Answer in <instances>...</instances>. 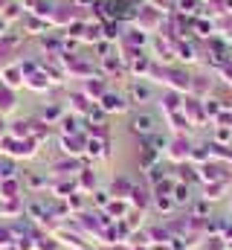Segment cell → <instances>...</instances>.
<instances>
[{
  "label": "cell",
  "mask_w": 232,
  "mask_h": 250,
  "mask_svg": "<svg viewBox=\"0 0 232 250\" xmlns=\"http://www.w3.org/2000/svg\"><path fill=\"white\" fill-rule=\"evenodd\" d=\"M169 154H172V160H186V157H192V143H189V137H174L172 143H169Z\"/></svg>",
  "instance_id": "cell-1"
},
{
  "label": "cell",
  "mask_w": 232,
  "mask_h": 250,
  "mask_svg": "<svg viewBox=\"0 0 232 250\" xmlns=\"http://www.w3.org/2000/svg\"><path fill=\"white\" fill-rule=\"evenodd\" d=\"M131 128H134L136 134H145V137H148V134L157 131V120H154L151 114H136V117L131 120Z\"/></svg>",
  "instance_id": "cell-2"
},
{
  "label": "cell",
  "mask_w": 232,
  "mask_h": 250,
  "mask_svg": "<svg viewBox=\"0 0 232 250\" xmlns=\"http://www.w3.org/2000/svg\"><path fill=\"white\" fill-rule=\"evenodd\" d=\"M99 105H102V111H125L128 108V102L122 96H116V93H105L99 99Z\"/></svg>",
  "instance_id": "cell-3"
},
{
  "label": "cell",
  "mask_w": 232,
  "mask_h": 250,
  "mask_svg": "<svg viewBox=\"0 0 232 250\" xmlns=\"http://www.w3.org/2000/svg\"><path fill=\"white\" fill-rule=\"evenodd\" d=\"M12 108H15V93H12V87H9V90L0 87V114H6V111H12Z\"/></svg>",
  "instance_id": "cell-4"
},
{
  "label": "cell",
  "mask_w": 232,
  "mask_h": 250,
  "mask_svg": "<svg viewBox=\"0 0 232 250\" xmlns=\"http://www.w3.org/2000/svg\"><path fill=\"white\" fill-rule=\"evenodd\" d=\"M163 108H166V111H172V114L180 111V93H177V90H172V93H166V96H163Z\"/></svg>",
  "instance_id": "cell-5"
},
{
  "label": "cell",
  "mask_w": 232,
  "mask_h": 250,
  "mask_svg": "<svg viewBox=\"0 0 232 250\" xmlns=\"http://www.w3.org/2000/svg\"><path fill=\"white\" fill-rule=\"evenodd\" d=\"M0 192H3V198H20V195H18V181H15V178L3 181V184H0Z\"/></svg>",
  "instance_id": "cell-6"
},
{
  "label": "cell",
  "mask_w": 232,
  "mask_h": 250,
  "mask_svg": "<svg viewBox=\"0 0 232 250\" xmlns=\"http://www.w3.org/2000/svg\"><path fill=\"white\" fill-rule=\"evenodd\" d=\"M3 79H6L9 87H18L20 84V70L18 67H9V70H3Z\"/></svg>",
  "instance_id": "cell-7"
},
{
  "label": "cell",
  "mask_w": 232,
  "mask_h": 250,
  "mask_svg": "<svg viewBox=\"0 0 232 250\" xmlns=\"http://www.w3.org/2000/svg\"><path fill=\"white\" fill-rule=\"evenodd\" d=\"M12 242H15V233L9 227H0V248H9Z\"/></svg>",
  "instance_id": "cell-8"
},
{
  "label": "cell",
  "mask_w": 232,
  "mask_h": 250,
  "mask_svg": "<svg viewBox=\"0 0 232 250\" xmlns=\"http://www.w3.org/2000/svg\"><path fill=\"white\" fill-rule=\"evenodd\" d=\"M134 96H136L139 102H142V99H148V87H142V84H136V87H134Z\"/></svg>",
  "instance_id": "cell-9"
},
{
  "label": "cell",
  "mask_w": 232,
  "mask_h": 250,
  "mask_svg": "<svg viewBox=\"0 0 232 250\" xmlns=\"http://www.w3.org/2000/svg\"><path fill=\"white\" fill-rule=\"evenodd\" d=\"M61 117V108H47L44 111V120H58Z\"/></svg>",
  "instance_id": "cell-10"
},
{
  "label": "cell",
  "mask_w": 232,
  "mask_h": 250,
  "mask_svg": "<svg viewBox=\"0 0 232 250\" xmlns=\"http://www.w3.org/2000/svg\"><path fill=\"white\" fill-rule=\"evenodd\" d=\"M189 198V189L186 187H177V195H174V201H186Z\"/></svg>",
  "instance_id": "cell-11"
},
{
  "label": "cell",
  "mask_w": 232,
  "mask_h": 250,
  "mask_svg": "<svg viewBox=\"0 0 232 250\" xmlns=\"http://www.w3.org/2000/svg\"><path fill=\"white\" fill-rule=\"evenodd\" d=\"M0 137H3V117H0Z\"/></svg>",
  "instance_id": "cell-12"
}]
</instances>
